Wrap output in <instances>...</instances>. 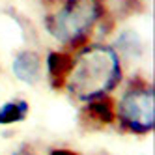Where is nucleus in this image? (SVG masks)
Listing matches in <instances>:
<instances>
[{
  "label": "nucleus",
  "mask_w": 155,
  "mask_h": 155,
  "mask_svg": "<svg viewBox=\"0 0 155 155\" xmlns=\"http://www.w3.org/2000/svg\"><path fill=\"white\" fill-rule=\"evenodd\" d=\"M121 60L114 47L105 43L84 45L73 56V68L65 81V90L77 101L108 95L121 82Z\"/></svg>",
  "instance_id": "1"
},
{
  "label": "nucleus",
  "mask_w": 155,
  "mask_h": 155,
  "mask_svg": "<svg viewBox=\"0 0 155 155\" xmlns=\"http://www.w3.org/2000/svg\"><path fill=\"white\" fill-rule=\"evenodd\" d=\"M105 17V0H62L45 17V30L65 49H82Z\"/></svg>",
  "instance_id": "2"
},
{
  "label": "nucleus",
  "mask_w": 155,
  "mask_h": 155,
  "mask_svg": "<svg viewBox=\"0 0 155 155\" xmlns=\"http://www.w3.org/2000/svg\"><path fill=\"white\" fill-rule=\"evenodd\" d=\"M116 120L129 133L148 135L155 125L153 86L146 81H135L120 95L116 103Z\"/></svg>",
  "instance_id": "3"
},
{
  "label": "nucleus",
  "mask_w": 155,
  "mask_h": 155,
  "mask_svg": "<svg viewBox=\"0 0 155 155\" xmlns=\"http://www.w3.org/2000/svg\"><path fill=\"white\" fill-rule=\"evenodd\" d=\"M12 71L21 82L34 86L43 77V60L36 51H19L12 60Z\"/></svg>",
  "instance_id": "4"
},
{
  "label": "nucleus",
  "mask_w": 155,
  "mask_h": 155,
  "mask_svg": "<svg viewBox=\"0 0 155 155\" xmlns=\"http://www.w3.org/2000/svg\"><path fill=\"white\" fill-rule=\"evenodd\" d=\"M73 56L75 54L69 51H52L45 60L47 79L54 90H62L65 86V81L69 77V71L73 68Z\"/></svg>",
  "instance_id": "5"
},
{
  "label": "nucleus",
  "mask_w": 155,
  "mask_h": 155,
  "mask_svg": "<svg viewBox=\"0 0 155 155\" xmlns=\"http://www.w3.org/2000/svg\"><path fill=\"white\" fill-rule=\"evenodd\" d=\"M82 114L88 118V121L105 127V125H110L116 121V105L108 95H101V97L86 101Z\"/></svg>",
  "instance_id": "6"
},
{
  "label": "nucleus",
  "mask_w": 155,
  "mask_h": 155,
  "mask_svg": "<svg viewBox=\"0 0 155 155\" xmlns=\"http://www.w3.org/2000/svg\"><path fill=\"white\" fill-rule=\"evenodd\" d=\"M30 112V105L26 99H12L0 105V125H13L25 121Z\"/></svg>",
  "instance_id": "7"
},
{
  "label": "nucleus",
  "mask_w": 155,
  "mask_h": 155,
  "mask_svg": "<svg viewBox=\"0 0 155 155\" xmlns=\"http://www.w3.org/2000/svg\"><path fill=\"white\" fill-rule=\"evenodd\" d=\"M51 155H79L77 151H71V150H54Z\"/></svg>",
  "instance_id": "8"
},
{
  "label": "nucleus",
  "mask_w": 155,
  "mask_h": 155,
  "mask_svg": "<svg viewBox=\"0 0 155 155\" xmlns=\"http://www.w3.org/2000/svg\"><path fill=\"white\" fill-rule=\"evenodd\" d=\"M13 155H39V153L32 151V150H28V148H21V150H17Z\"/></svg>",
  "instance_id": "9"
}]
</instances>
